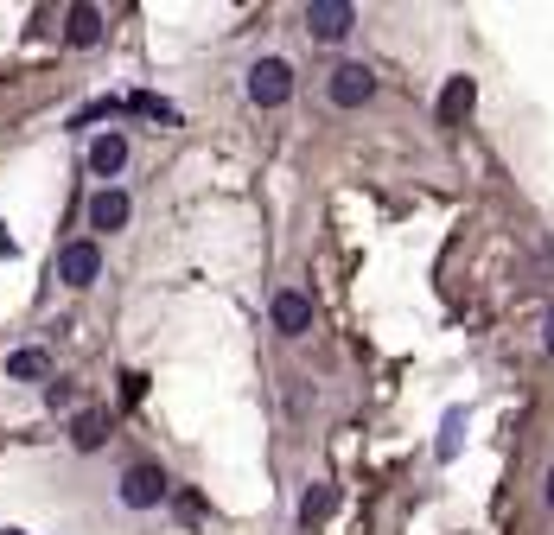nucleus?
I'll use <instances>...</instances> for the list:
<instances>
[{
    "instance_id": "nucleus-1",
    "label": "nucleus",
    "mask_w": 554,
    "mask_h": 535,
    "mask_svg": "<svg viewBox=\"0 0 554 535\" xmlns=\"http://www.w3.org/2000/svg\"><path fill=\"white\" fill-rule=\"evenodd\" d=\"M293 96V64L287 58H255L249 64V102L255 109H281Z\"/></svg>"
},
{
    "instance_id": "nucleus-2",
    "label": "nucleus",
    "mask_w": 554,
    "mask_h": 535,
    "mask_svg": "<svg viewBox=\"0 0 554 535\" xmlns=\"http://www.w3.org/2000/svg\"><path fill=\"white\" fill-rule=\"evenodd\" d=\"M166 491H172V478H166L153 459H141V465H128V472H121V504H128V510L166 504Z\"/></svg>"
},
{
    "instance_id": "nucleus-3",
    "label": "nucleus",
    "mask_w": 554,
    "mask_h": 535,
    "mask_svg": "<svg viewBox=\"0 0 554 535\" xmlns=\"http://www.w3.org/2000/svg\"><path fill=\"white\" fill-rule=\"evenodd\" d=\"M325 96H332V109H363V102L376 96V71L370 64H338V71L325 77Z\"/></svg>"
},
{
    "instance_id": "nucleus-4",
    "label": "nucleus",
    "mask_w": 554,
    "mask_h": 535,
    "mask_svg": "<svg viewBox=\"0 0 554 535\" xmlns=\"http://www.w3.org/2000/svg\"><path fill=\"white\" fill-rule=\"evenodd\" d=\"M268 319H274V332H281V338H300V332H313V300H306L300 287H281L268 300Z\"/></svg>"
},
{
    "instance_id": "nucleus-5",
    "label": "nucleus",
    "mask_w": 554,
    "mask_h": 535,
    "mask_svg": "<svg viewBox=\"0 0 554 535\" xmlns=\"http://www.w3.org/2000/svg\"><path fill=\"white\" fill-rule=\"evenodd\" d=\"M351 26H357V7H351V0H313V7H306V32L325 39V45H338Z\"/></svg>"
},
{
    "instance_id": "nucleus-6",
    "label": "nucleus",
    "mask_w": 554,
    "mask_h": 535,
    "mask_svg": "<svg viewBox=\"0 0 554 535\" xmlns=\"http://www.w3.org/2000/svg\"><path fill=\"white\" fill-rule=\"evenodd\" d=\"M96 274H102V249L90 243V236L58 249V281H64V287H96Z\"/></svg>"
},
{
    "instance_id": "nucleus-7",
    "label": "nucleus",
    "mask_w": 554,
    "mask_h": 535,
    "mask_svg": "<svg viewBox=\"0 0 554 535\" xmlns=\"http://www.w3.org/2000/svg\"><path fill=\"white\" fill-rule=\"evenodd\" d=\"M128 217H134V198L121 185H102L90 198V230H128Z\"/></svg>"
},
{
    "instance_id": "nucleus-8",
    "label": "nucleus",
    "mask_w": 554,
    "mask_h": 535,
    "mask_svg": "<svg viewBox=\"0 0 554 535\" xmlns=\"http://www.w3.org/2000/svg\"><path fill=\"white\" fill-rule=\"evenodd\" d=\"M121 166H128V134H96V141H90V172H96V179H115V172Z\"/></svg>"
},
{
    "instance_id": "nucleus-9",
    "label": "nucleus",
    "mask_w": 554,
    "mask_h": 535,
    "mask_svg": "<svg viewBox=\"0 0 554 535\" xmlns=\"http://www.w3.org/2000/svg\"><path fill=\"white\" fill-rule=\"evenodd\" d=\"M7 376L13 383H39V376H51V357L39 351V344H20V351L7 357Z\"/></svg>"
},
{
    "instance_id": "nucleus-10",
    "label": "nucleus",
    "mask_w": 554,
    "mask_h": 535,
    "mask_svg": "<svg viewBox=\"0 0 554 535\" xmlns=\"http://www.w3.org/2000/svg\"><path fill=\"white\" fill-rule=\"evenodd\" d=\"M64 39L71 45H96L102 39V7H71L64 13Z\"/></svg>"
},
{
    "instance_id": "nucleus-11",
    "label": "nucleus",
    "mask_w": 554,
    "mask_h": 535,
    "mask_svg": "<svg viewBox=\"0 0 554 535\" xmlns=\"http://www.w3.org/2000/svg\"><path fill=\"white\" fill-rule=\"evenodd\" d=\"M102 440H109V421H102L96 408H83L77 421H71V446H77V453H96Z\"/></svg>"
},
{
    "instance_id": "nucleus-12",
    "label": "nucleus",
    "mask_w": 554,
    "mask_h": 535,
    "mask_svg": "<svg viewBox=\"0 0 554 535\" xmlns=\"http://www.w3.org/2000/svg\"><path fill=\"white\" fill-rule=\"evenodd\" d=\"M332 504H338V485H313V491L300 497V523H306V529H319L325 516H332Z\"/></svg>"
},
{
    "instance_id": "nucleus-13",
    "label": "nucleus",
    "mask_w": 554,
    "mask_h": 535,
    "mask_svg": "<svg viewBox=\"0 0 554 535\" xmlns=\"http://www.w3.org/2000/svg\"><path fill=\"white\" fill-rule=\"evenodd\" d=\"M472 77H453V83H446V90H440V122H459V115L465 109H472Z\"/></svg>"
},
{
    "instance_id": "nucleus-14",
    "label": "nucleus",
    "mask_w": 554,
    "mask_h": 535,
    "mask_svg": "<svg viewBox=\"0 0 554 535\" xmlns=\"http://www.w3.org/2000/svg\"><path fill=\"white\" fill-rule=\"evenodd\" d=\"M128 109H134V115H153V122H166V128L179 122V109H172V102H160L153 90H134V96H128Z\"/></svg>"
},
{
    "instance_id": "nucleus-15",
    "label": "nucleus",
    "mask_w": 554,
    "mask_h": 535,
    "mask_svg": "<svg viewBox=\"0 0 554 535\" xmlns=\"http://www.w3.org/2000/svg\"><path fill=\"white\" fill-rule=\"evenodd\" d=\"M459 434H465V408H453V414H446V427H440V465L459 459Z\"/></svg>"
},
{
    "instance_id": "nucleus-16",
    "label": "nucleus",
    "mask_w": 554,
    "mask_h": 535,
    "mask_svg": "<svg viewBox=\"0 0 554 535\" xmlns=\"http://www.w3.org/2000/svg\"><path fill=\"white\" fill-rule=\"evenodd\" d=\"M141 395H147V376H141V370H121V402L134 408V402H141Z\"/></svg>"
},
{
    "instance_id": "nucleus-17",
    "label": "nucleus",
    "mask_w": 554,
    "mask_h": 535,
    "mask_svg": "<svg viewBox=\"0 0 554 535\" xmlns=\"http://www.w3.org/2000/svg\"><path fill=\"white\" fill-rule=\"evenodd\" d=\"M45 402H51V408H71V383H64V376H51V383H45Z\"/></svg>"
},
{
    "instance_id": "nucleus-18",
    "label": "nucleus",
    "mask_w": 554,
    "mask_h": 535,
    "mask_svg": "<svg viewBox=\"0 0 554 535\" xmlns=\"http://www.w3.org/2000/svg\"><path fill=\"white\" fill-rule=\"evenodd\" d=\"M542 338H548V351H554V306H548V319H542Z\"/></svg>"
},
{
    "instance_id": "nucleus-19",
    "label": "nucleus",
    "mask_w": 554,
    "mask_h": 535,
    "mask_svg": "<svg viewBox=\"0 0 554 535\" xmlns=\"http://www.w3.org/2000/svg\"><path fill=\"white\" fill-rule=\"evenodd\" d=\"M542 497H548V510H554V465H548V491Z\"/></svg>"
},
{
    "instance_id": "nucleus-20",
    "label": "nucleus",
    "mask_w": 554,
    "mask_h": 535,
    "mask_svg": "<svg viewBox=\"0 0 554 535\" xmlns=\"http://www.w3.org/2000/svg\"><path fill=\"white\" fill-rule=\"evenodd\" d=\"M0 535H26V529H0Z\"/></svg>"
}]
</instances>
